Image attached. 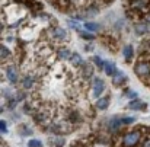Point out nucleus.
<instances>
[{
	"mask_svg": "<svg viewBox=\"0 0 150 147\" xmlns=\"http://www.w3.org/2000/svg\"><path fill=\"white\" fill-rule=\"evenodd\" d=\"M134 71L140 79H150V58L147 57H142L136 66H134Z\"/></svg>",
	"mask_w": 150,
	"mask_h": 147,
	"instance_id": "1",
	"label": "nucleus"
},
{
	"mask_svg": "<svg viewBox=\"0 0 150 147\" xmlns=\"http://www.w3.org/2000/svg\"><path fill=\"white\" fill-rule=\"evenodd\" d=\"M140 139H142V133L139 130H133V131H128L124 134L122 144H124V147H136L139 144Z\"/></svg>",
	"mask_w": 150,
	"mask_h": 147,
	"instance_id": "2",
	"label": "nucleus"
},
{
	"mask_svg": "<svg viewBox=\"0 0 150 147\" xmlns=\"http://www.w3.org/2000/svg\"><path fill=\"white\" fill-rule=\"evenodd\" d=\"M105 90V83L100 77H93V96L99 98L100 93Z\"/></svg>",
	"mask_w": 150,
	"mask_h": 147,
	"instance_id": "3",
	"label": "nucleus"
},
{
	"mask_svg": "<svg viewBox=\"0 0 150 147\" xmlns=\"http://www.w3.org/2000/svg\"><path fill=\"white\" fill-rule=\"evenodd\" d=\"M150 6V0H131V7L137 9V10H147Z\"/></svg>",
	"mask_w": 150,
	"mask_h": 147,
	"instance_id": "4",
	"label": "nucleus"
},
{
	"mask_svg": "<svg viewBox=\"0 0 150 147\" xmlns=\"http://www.w3.org/2000/svg\"><path fill=\"white\" fill-rule=\"evenodd\" d=\"M6 76H7V80L15 85V83L18 82V70H16V67H15V66L6 67Z\"/></svg>",
	"mask_w": 150,
	"mask_h": 147,
	"instance_id": "5",
	"label": "nucleus"
},
{
	"mask_svg": "<svg viewBox=\"0 0 150 147\" xmlns=\"http://www.w3.org/2000/svg\"><path fill=\"white\" fill-rule=\"evenodd\" d=\"M127 82V76L122 73V71H118L117 70V73L112 76V83L115 85V86H120V85H122V83H125Z\"/></svg>",
	"mask_w": 150,
	"mask_h": 147,
	"instance_id": "6",
	"label": "nucleus"
},
{
	"mask_svg": "<svg viewBox=\"0 0 150 147\" xmlns=\"http://www.w3.org/2000/svg\"><path fill=\"white\" fill-rule=\"evenodd\" d=\"M128 108L130 109H134V111H143L146 108V103H143L140 99H134L128 103Z\"/></svg>",
	"mask_w": 150,
	"mask_h": 147,
	"instance_id": "7",
	"label": "nucleus"
},
{
	"mask_svg": "<svg viewBox=\"0 0 150 147\" xmlns=\"http://www.w3.org/2000/svg\"><path fill=\"white\" fill-rule=\"evenodd\" d=\"M103 70H105V73H106L108 76H114V74L117 73L115 64H114L112 61H105V64H103Z\"/></svg>",
	"mask_w": 150,
	"mask_h": 147,
	"instance_id": "8",
	"label": "nucleus"
},
{
	"mask_svg": "<svg viewBox=\"0 0 150 147\" xmlns=\"http://www.w3.org/2000/svg\"><path fill=\"white\" fill-rule=\"evenodd\" d=\"M108 105H109V95H108V96H102V98H99L96 100V108L100 109V111L106 109Z\"/></svg>",
	"mask_w": 150,
	"mask_h": 147,
	"instance_id": "9",
	"label": "nucleus"
},
{
	"mask_svg": "<svg viewBox=\"0 0 150 147\" xmlns=\"http://www.w3.org/2000/svg\"><path fill=\"white\" fill-rule=\"evenodd\" d=\"M133 54H134V49H133V45H125L124 49H122V55H124V58H125V61H131V58H133Z\"/></svg>",
	"mask_w": 150,
	"mask_h": 147,
	"instance_id": "10",
	"label": "nucleus"
},
{
	"mask_svg": "<svg viewBox=\"0 0 150 147\" xmlns=\"http://www.w3.org/2000/svg\"><path fill=\"white\" fill-rule=\"evenodd\" d=\"M122 125H124V124H122V119H111L108 127H109L111 131H118Z\"/></svg>",
	"mask_w": 150,
	"mask_h": 147,
	"instance_id": "11",
	"label": "nucleus"
},
{
	"mask_svg": "<svg viewBox=\"0 0 150 147\" xmlns=\"http://www.w3.org/2000/svg\"><path fill=\"white\" fill-rule=\"evenodd\" d=\"M66 31L63 29V28H54V31H52V37L55 38V40H64L66 38Z\"/></svg>",
	"mask_w": 150,
	"mask_h": 147,
	"instance_id": "12",
	"label": "nucleus"
},
{
	"mask_svg": "<svg viewBox=\"0 0 150 147\" xmlns=\"http://www.w3.org/2000/svg\"><path fill=\"white\" fill-rule=\"evenodd\" d=\"M83 26L86 28V31H91V32H96L99 29V25L95 23V22H85Z\"/></svg>",
	"mask_w": 150,
	"mask_h": 147,
	"instance_id": "13",
	"label": "nucleus"
},
{
	"mask_svg": "<svg viewBox=\"0 0 150 147\" xmlns=\"http://www.w3.org/2000/svg\"><path fill=\"white\" fill-rule=\"evenodd\" d=\"M70 58H71V61H73L76 66H82V64L85 63V61L82 60V57H80L79 54H76V52H74V54H71V57H70Z\"/></svg>",
	"mask_w": 150,
	"mask_h": 147,
	"instance_id": "14",
	"label": "nucleus"
},
{
	"mask_svg": "<svg viewBox=\"0 0 150 147\" xmlns=\"http://www.w3.org/2000/svg\"><path fill=\"white\" fill-rule=\"evenodd\" d=\"M32 83H34V77L32 76H26L23 80H22V85H23V88H32Z\"/></svg>",
	"mask_w": 150,
	"mask_h": 147,
	"instance_id": "15",
	"label": "nucleus"
},
{
	"mask_svg": "<svg viewBox=\"0 0 150 147\" xmlns=\"http://www.w3.org/2000/svg\"><path fill=\"white\" fill-rule=\"evenodd\" d=\"M52 3L57 7H60V9H66L67 4H69V0H52Z\"/></svg>",
	"mask_w": 150,
	"mask_h": 147,
	"instance_id": "16",
	"label": "nucleus"
},
{
	"mask_svg": "<svg viewBox=\"0 0 150 147\" xmlns=\"http://www.w3.org/2000/svg\"><path fill=\"white\" fill-rule=\"evenodd\" d=\"M58 55H60V58H64V60H67V58H70L71 57V54H70V51L67 48H63L58 51Z\"/></svg>",
	"mask_w": 150,
	"mask_h": 147,
	"instance_id": "17",
	"label": "nucleus"
},
{
	"mask_svg": "<svg viewBox=\"0 0 150 147\" xmlns=\"http://www.w3.org/2000/svg\"><path fill=\"white\" fill-rule=\"evenodd\" d=\"M28 147H42V143H41L40 140L32 139V140H29V141H28Z\"/></svg>",
	"mask_w": 150,
	"mask_h": 147,
	"instance_id": "18",
	"label": "nucleus"
},
{
	"mask_svg": "<svg viewBox=\"0 0 150 147\" xmlns=\"http://www.w3.org/2000/svg\"><path fill=\"white\" fill-rule=\"evenodd\" d=\"M92 60H93V63H95V64H96V66H98L99 69H103V64H105V61H102V58H100V57L95 55V57H93Z\"/></svg>",
	"mask_w": 150,
	"mask_h": 147,
	"instance_id": "19",
	"label": "nucleus"
},
{
	"mask_svg": "<svg viewBox=\"0 0 150 147\" xmlns=\"http://www.w3.org/2000/svg\"><path fill=\"white\" fill-rule=\"evenodd\" d=\"M121 119H122V124H124V125H127V124H133V122L136 121L134 117H124V118H121Z\"/></svg>",
	"mask_w": 150,
	"mask_h": 147,
	"instance_id": "20",
	"label": "nucleus"
},
{
	"mask_svg": "<svg viewBox=\"0 0 150 147\" xmlns=\"http://www.w3.org/2000/svg\"><path fill=\"white\" fill-rule=\"evenodd\" d=\"M80 37H82V38H85V40H88V41H91V40H93V38H95L92 34H89V32H83V31H80Z\"/></svg>",
	"mask_w": 150,
	"mask_h": 147,
	"instance_id": "21",
	"label": "nucleus"
},
{
	"mask_svg": "<svg viewBox=\"0 0 150 147\" xmlns=\"http://www.w3.org/2000/svg\"><path fill=\"white\" fill-rule=\"evenodd\" d=\"M0 131H1V134H6V133H7V125H6L4 119L0 121Z\"/></svg>",
	"mask_w": 150,
	"mask_h": 147,
	"instance_id": "22",
	"label": "nucleus"
},
{
	"mask_svg": "<svg viewBox=\"0 0 150 147\" xmlns=\"http://www.w3.org/2000/svg\"><path fill=\"white\" fill-rule=\"evenodd\" d=\"M0 49H1V60H4L6 57H9V49L6 48L4 45H1V47H0Z\"/></svg>",
	"mask_w": 150,
	"mask_h": 147,
	"instance_id": "23",
	"label": "nucleus"
},
{
	"mask_svg": "<svg viewBox=\"0 0 150 147\" xmlns=\"http://www.w3.org/2000/svg\"><path fill=\"white\" fill-rule=\"evenodd\" d=\"M69 26H71L73 29H79V28H80L79 22H73V20H69Z\"/></svg>",
	"mask_w": 150,
	"mask_h": 147,
	"instance_id": "24",
	"label": "nucleus"
},
{
	"mask_svg": "<svg viewBox=\"0 0 150 147\" xmlns=\"http://www.w3.org/2000/svg\"><path fill=\"white\" fill-rule=\"evenodd\" d=\"M142 147H150V136H149V137H146V139L143 140V143H142Z\"/></svg>",
	"mask_w": 150,
	"mask_h": 147,
	"instance_id": "25",
	"label": "nucleus"
},
{
	"mask_svg": "<svg viewBox=\"0 0 150 147\" xmlns=\"http://www.w3.org/2000/svg\"><path fill=\"white\" fill-rule=\"evenodd\" d=\"M127 95H128L130 98H136V96H137V93H136V92H131V90H128V92H127Z\"/></svg>",
	"mask_w": 150,
	"mask_h": 147,
	"instance_id": "26",
	"label": "nucleus"
}]
</instances>
